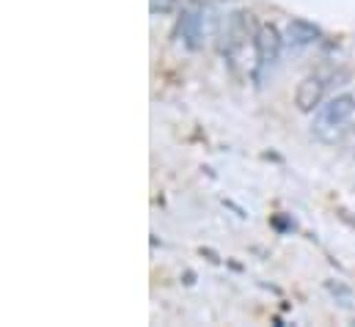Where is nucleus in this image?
Returning a JSON list of instances; mask_svg holds the SVG:
<instances>
[{
  "instance_id": "1",
  "label": "nucleus",
  "mask_w": 355,
  "mask_h": 327,
  "mask_svg": "<svg viewBox=\"0 0 355 327\" xmlns=\"http://www.w3.org/2000/svg\"><path fill=\"white\" fill-rule=\"evenodd\" d=\"M355 121V96L353 94H339L328 102H322L314 110L311 118V135L314 141L325 146H336L353 127Z\"/></svg>"
},
{
  "instance_id": "2",
  "label": "nucleus",
  "mask_w": 355,
  "mask_h": 327,
  "mask_svg": "<svg viewBox=\"0 0 355 327\" xmlns=\"http://www.w3.org/2000/svg\"><path fill=\"white\" fill-rule=\"evenodd\" d=\"M254 50H257V67H259V75H265L267 69L275 67V61L281 58V50H284V36L278 33L275 25L262 22V25L257 28Z\"/></svg>"
},
{
  "instance_id": "3",
  "label": "nucleus",
  "mask_w": 355,
  "mask_h": 327,
  "mask_svg": "<svg viewBox=\"0 0 355 327\" xmlns=\"http://www.w3.org/2000/svg\"><path fill=\"white\" fill-rule=\"evenodd\" d=\"M177 36L187 50H198L204 44V8L201 6H190L182 11Z\"/></svg>"
},
{
  "instance_id": "4",
  "label": "nucleus",
  "mask_w": 355,
  "mask_h": 327,
  "mask_svg": "<svg viewBox=\"0 0 355 327\" xmlns=\"http://www.w3.org/2000/svg\"><path fill=\"white\" fill-rule=\"evenodd\" d=\"M322 94H325V82L320 80V78L300 80L297 88H295V105H297V110H303V113L317 110L322 105Z\"/></svg>"
},
{
  "instance_id": "5",
  "label": "nucleus",
  "mask_w": 355,
  "mask_h": 327,
  "mask_svg": "<svg viewBox=\"0 0 355 327\" xmlns=\"http://www.w3.org/2000/svg\"><path fill=\"white\" fill-rule=\"evenodd\" d=\"M322 33H320V28L317 25H311L309 19H292L289 25H286V33H284V42L289 44V47H309V44H314L317 39H320Z\"/></svg>"
},
{
  "instance_id": "6",
  "label": "nucleus",
  "mask_w": 355,
  "mask_h": 327,
  "mask_svg": "<svg viewBox=\"0 0 355 327\" xmlns=\"http://www.w3.org/2000/svg\"><path fill=\"white\" fill-rule=\"evenodd\" d=\"M174 6H177V0H149L152 14H171Z\"/></svg>"
}]
</instances>
